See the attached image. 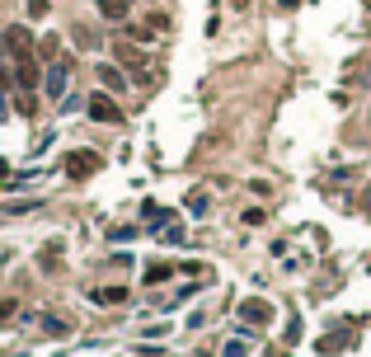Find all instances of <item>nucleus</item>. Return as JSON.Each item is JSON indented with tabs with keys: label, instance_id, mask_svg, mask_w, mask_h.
I'll return each instance as SVG.
<instances>
[{
	"label": "nucleus",
	"instance_id": "nucleus-1",
	"mask_svg": "<svg viewBox=\"0 0 371 357\" xmlns=\"http://www.w3.org/2000/svg\"><path fill=\"white\" fill-rule=\"evenodd\" d=\"M71 71H76V66L66 62V57H57V62H52V66H47V71H43V94H47V99H52V104H62L66 85H71Z\"/></svg>",
	"mask_w": 371,
	"mask_h": 357
},
{
	"label": "nucleus",
	"instance_id": "nucleus-2",
	"mask_svg": "<svg viewBox=\"0 0 371 357\" xmlns=\"http://www.w3.org/2000/svg\"><path fill=\"white\" fill-rule=\"evenodd\" d=\"M15 85L24 94H33L38 85H43V71H38V57H19L15 62Z\"/></svg>",
	"mask_w": 371,
	"mask_h": 357
},
{
	"label": "nucleus",
	"instance_id": "nucleus-3",
	"mask_svg": "<svg viewBox=\"0 0 371 357\" xmlns=\"http://www.w3.org/2000/svg\"><path fill=\"white\" fill-rule=\"evenodd\" d=\"M240 320H245V325H268V320H273V306H268V301H263V296H249V301H240Z\"/></svg>",
	"mask_w": 371,
	"mask_h": 357
},
{
	"label": "nucleus",
	"instance_id": "nucleus-4",
	"mask_svg": "<svg viewBox=\"0 0 371 357\" xmlns=\"http://www.w3.org/2000/svg\"><path fill=\"white\" fill-rule=\"evenodd\" d=\"M99 165H104V156H99V151H71V156H66V170L76 174V179H80V174H94Z\"/></svg>",
	"mask_w": 371,
	"mask_h": 357
},
{
	"label": "nucleus",
	"instance_id": "nucleus-5",
	"mask_svg": "<svg viewBox=\"0 0 371 357\" xmlns=\"http://www.w3.org/2000/svg\"><path fill=\"white\" fill-rule=\"evenodd\" d=\"M90 118H94V123H118L123 113H118V104H113L109 94H94V99H90Z\"/></svg>",
	"mask_w": 371,
	"mask_h": 357
},
{
	"label": "nucleus",
	"instance_id": "nucleus-6",
	"mask_svg": "<svg viewBox=\"0 0 371 357\" xmlns=\"http://www.w3.org/2000/svg\"><path fill=\"white\" fill-rule=\"evenodd\" d=\"M5 38H10V52H15V62H19V57H33V33L24 29V24L5 29Z\"/></svg>",
	"mask_w": 371,
	"mask_h": 357
},
{
	"label": "nucleus",
	"instance_id": "nucleus-7",
	"mask_svg": "<svg viewBox=\"0 0 371 357\" xmlns=\"http://www.w3.org/2000/svg\"><path fill=\"white\" fill-rule=\"evenodd\" d=\"M99 85H104L109 94H127V76L118 71V66H109V62L99 66Z\"/></svg>",
	"mask_w": 371,
	"mask_h": 357
},
{
	"label": "nucleus",
	"instance_id": "nucleus-8",
	"mask_svg": "<svg viewBox=\"0 0 371 357\" xmlns=\"http://www.w3.org/2000/svg\"><path fill=\"white\" fill-rule=\"evenodd\" d=\"M160 29H165V19L151 15V24H127V38H132V43H151Z\"/></svg>",
	"mask_w": 371,
	"mask_h": 357
},
{
	"label": "nucleus",
	"instance_id": "nucleus-9",
	"mask_svg": "<svg viewBox=\"0 0 371 357\" xmlns=\"http://www.w3.org/2000/svg\"><path fill=\"white\" fill-rule=\"evenodd\" d=\"M141 217H146V226H155V231L174 226V212H170V207H155V202H146V207H141Z\"/></svg>",
	"mask_w": 371,
	"mask_h": 357
},
{
	"label": "nucleus",
	"instance_id": "nucleus-10",
	"mask_svg": "<svg viewBox=\"0 0 371 357\" xmlns=\"http://www.w3.org/2000/svg\"><path fill=\"white\" fill-rule=\"evenodd\" d=\"M118 62H127L132 71H141V66H146V52H141L137 43H118Z\"/></svg>",
	"mask_w": 371,
	"mask_h": 357
},
{
	"label": "nucleus",
	"instance_id": "nucleus-11",
	"mask_svg": "<svg viewBox=\"0 0 371 357\" xmlns=\"http://www.w3.org/2000/svg\"><path fill=\"white\" fill-rule=\"evenodd\" d=\"M94 5H99V15L113 19V24H123V19H127V0H94Z\"/></svg>",
	"mask_w": 371,
	"mask_h": 357
},
{
	"label": "nucleus",
	"instance_id": "nucleus-12",
	"mask_svg": "<svg viewBox=\"0 0 371 357\" xmlns=\"http://www.w3.org/2000/svg\"><path fill=\"white\" fill-rule=\"evenodd\" d=\"M165 278H174V264H151V268H146V282H151V287H155V282H165Z\"/></svg>",
	"mask_w": 371,
	"mask_h": 357
},
{
	"label": "nucleus",
	"instance_id": "nucleus-13",
	"mask_svg": "<svg viewBox=\"0 0 371 357\" xmlns=\"http://www.w3.org/2000/svg\"><path fill=\"white\" fill-rule=\"evenodd\" d=\"M94 301H104V306H109V301H127V292H123V287H99Z\"/></svg>",
	"mask_w": 371,
	"mask_h": 357
},
{
	"label": "nucleus",
	"instance_id": "nucleus-14",
	"mask_svg": "<svg viewBox=\"0 0 371 357\" xmlns=\"http://www.w3.org/2000/svg\"><path fill=\"white\" fill-rule=\"evenodd\" d=\"M245 353H249V343H245V339H231L226 348H221V357H245Z\"/></svg>",
	"mask_w": 371,
	"mask_h": 357
},
{
	"label": "nucleus",
	"instance_id": "nucleus-15",
	"mask_svg": "<svg viewBox=\"0 0 371 357\" xmlns=\"http://www.w3.org/2000/svg\"><path fill=\"white\" fill-rule=\"evenodd\" d=\"M188 212H193V217H207V193H193V198H188Z\"/></svg>",
	"mask_w": 371,
	"mask_h": 357
},
{
	"label": "nucleus",
	"instance_id": "nucleus-16",
	"mask_svg": "<svg viewBox=\"0 0 371 357\" xmlns=\"http://www.w3.org/2000/svg\"><path fill=\"white\" fill-rule=\"evenodd\" d=\"M29 19H47V0H29Z\"/></svg>",
	"mask_w": 371,
	"mask_h": 357
},
{
	"label": "nucleus",
	"instance_id": "nucleus-17",
	"mask_svg": "<svg viewBox=\"0 0 371 357\" xmlns=\"http://www.w3.org/2000/svg\"><path fill=\"white\" fill-rule=\"evenodd\" d=\"M10 315H15V301H0V325H5Z\"/></svg>",
	"mask_w": 371,
	"mask_h": 357
},
{
	"label": "nucleus",
	"instance_id": "nucleus-18",
	"mask_svg": "<svg viewBox=\"0 0 371 357\" xmlns=\"http://www.w3.org/2000/svg\"><path fill=\"white\" fill-rule=\"evenodd\" d=\"M5 57H10V38L0 33V62H5Z\"/></svg>",
	"mask_w": 371,
	"mask_h": 357
},
{
	"label": "nucleus",
	"instance_id": "nucleus-19",
	"mask_svg": "<svg viewBox=\"0 0 371 357\" xmlns=\"http://www.w3.org/2000/svg\"><path fill=\"white\" fill-rule=\"evenodd\" d=\"M127 5H132V0H127Z\"/></svg>",
	"mask_w": 371,
	"mask_h": 357
}]
</instances>
